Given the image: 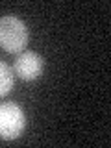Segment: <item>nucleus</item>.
Segmentation results:
<instances>
[{
  "mask_svg": "<svg viewBox=\"0 0 111 148\" xmlns=\"http://www.w3.org/2000/svg\"><path fill=\"white\" fill-rule=\"evenodd\" d=\"M30 34L26 24L15 15H4L0 17V46L6 52L15 54L22 52L28 45Z\"/></svg>",
  "mask_w": 111,
  "mask_h": 148,
  "instance_id": "f257e3e1",
  "label": "nucleus"
},
{
  "mask_svg": "<svg viewBox=\"0 0 111 148\" xmlns=\"http://www.w3.org/2000/svg\"><path fill=\"white\" fill-rule=\"evenodd\" d=\"M26 126V117L21 106L15 102L0 104V139L13 141L22 133Z\"/></svg>",
  "mask_w": 111,
  "mask_h": 148,
  "instance_id": "f03ea898",
  "label": "nucleus"
},
{
  "mask_svg": "<svg viewBox=\"0 0 111 148\" xmlns=\"http://www.w3.org/2000/svg\"><path fill=\"white\" fill-rule=\"evenodd\" d=\"M43 69H45V59L37 52H32V50L21 52L18 58L15 59V72L24 82L37 80L43 72Z\"/></svg>",
  "mask_w": 111,
  "mask_h": 148,
  "instance_id": "7ed1b4c3",
  "label": "nucleus"
},
{
  "mask_svg": "<svg viewBox=\"0 0 111 148\" xmlns=\"http://www.w3.org/2000/svg\"><path fill=\"white\" fill-rule=\"evenodd\" d=\"M13 87V71L0 61V96H6Z\"/></svg>",
  "mask_w": 111,
  "mask_h": 148,
  "instance_id": "20e7f679",
  "label": "nucleus"
}]
</instances>
